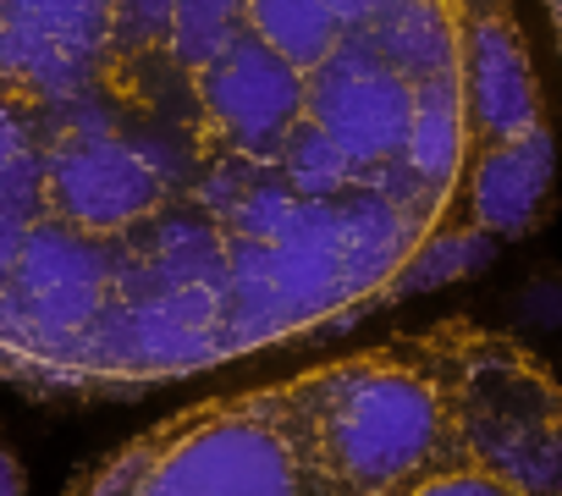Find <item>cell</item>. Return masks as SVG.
<instances>
[{"label": "cell", "mask_w": 562, "mask_h": 496, "mask_svg": "<svg viewBox=\"0 0 562 496\" xmlns=\"http://www.w3.org/2000/svg\"><path fill=\"white\" fill-rule=\"evenodd\" d=\"M507 0H0V381L133 397L321 342L502 243Z\"/></svg>", "instance_id": "1"}, {"label": "cell", "mask_w": 562, "mask_h": 496, "mask_svg": "<svg viewBox=\"0 0 562 496\" xmlns=\"http://www.w3.org/2000/svg\"><path fill=\"white\" fill-rule=\"evenodd\" d=\"M265 397L293 496H562V386L469 320L270 381Z\"/></svg>", "instance_id": "2"}, {"label": "cell", "mask_w": 562, "mask_h": 496, "mask_svg": "<svg viewBox=\"0 0 562 496\" xmlns=\"http://www.w3.org/2000/svg\"><path fill=\"white\" fill-rule=\"evenodd\" d=\"M0 491H23V469H18V458L0 447Z\"/></svg>", "instance_id": "3"}, {"label": "cell", "mask_w": 562, "mask_h": 496, "mask_svg": "<svg viewBox=\"0 0 562 496\" xmlns=\"http://www.w3.org/2000/svg\"><path fill=\"white\" fill-rule=\"evenodd\" d=\"M540 12H546V23L557 34V50H562V0H540Z\"/></svg>", "instance_id": "4"}]
</instances>
